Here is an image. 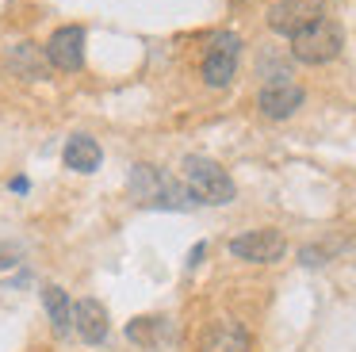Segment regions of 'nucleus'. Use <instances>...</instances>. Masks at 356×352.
I'll list each match as a JSON object with an SVG mask.
<instances>
[{
  "label": "nucleus",
  "instance_id": "nucleus-1",
  "mask_svg": "<svg viewBox=\"0 0 356 352\" xmlns=\"http://www.w3.org/2000/svg\"><path fill=\"white\" fill-rule=\"evenodd\" d=\"M180 184L188 188L192 203H207V207H226L238 195L230 173H226L218 161L203 157V153H188V157L180 161Z\"/></svg>",
  "mask_w": 356,
  "mask_h": 352
},
{
  "label": "nucleus",
  "instance_id": "nucleus-2",
  "mask_svg": "<svg viewBox=\"0 0 356 352\" xmlns=\"http://www.w3.org/2000/svg\"><path fill=\"white\" fill-rule=\"evenodd\" d=\"M127 188H131V195L142 207H161V211H184V207H192V195H188L184 184L157 165H134Z\"/></svg>",
  "mask_w": 356,
  "mask_h": 352
},
{
  "label": "nucleus",
  "instance_id": "nucleus-3",
  "mask_svg": "<svg viewBox=\"0 0 356 352\" xmlns=\"http://www.w3.org/2000/svg\"><path fill=\"white\" fill-rule=\"evenodd\" d=\"M341 50H345V27L337 19H330V15H322L310 27H302L299 35H291V54L302 65H325Z\"/></svg>",
  "mask_w": 356,
  "mask_h": 352
},
{
  "label": "nucleus",
  "instance_id": "nucleus-4",
  "mask_svg": "<svg viewBox=\"0 0 356 352\" xmlns=\"http://www.w3.org/2000/svg\"><path fill=\"white\" fill-rule=\"evenodd\" d=\"M238 58H241V38L234 31H215L207 42V54H203V84L207 88H226L238 73Z\"/></svg>",
  "mask_w": 356,
  "mask_h": 352
},
{
  "label": "nucleus",
  "instance_id": "nucleus-5",
  "mask_svg": "<svg viewBox=\"0 0 356 352\" xmlns=\"http://www.w3.org/2000/svg\"><path fill=\"white\" fill-rule=\"evenodd\" d=\"M287 253V237L280 230H245L230 241V257L249 260V264H276Z\"/></svg>",
  "mask_w": 356,
  "mask_h": 352
},
{
  "label": "nucleus",
  "instance_id": "nucleus-6",
  "mask_svg": "<svg viewBox=\"0 0 356 352\" xmlns=\"http://www.w3.org/2000/svg\"><path fill=\"white\" fill-rule=\"evenodd\" d=\"M42 54H47L50 69H58V73H77L85 65V27H77V23L58 27Z\"/></svg>",
  "mask_w": 356,
  "mask_h": 352
},
{
  "label": "nucleus",
  "instance_id": "nucleus-7",
  "mask_svg": "<svg viewBox=\"0 0 356 352\" xmlns=\"http://www.w3.org/2000/svg\"><path fill=\"white\" fill-rule=\"evenodd\" d=\"M302 99H307V92L299 88L295 81H287V77H276V81H268L261 92H257V111L264 115V119H291L295 111L302 107Z\"/></svg>",
  "mask_w": 356,
  "mask_h": 352
},
{
  "label": "nucleus",
  "instance_id": "nucleus-8",
  "mask_svg": "<svg viewBox=\"0 0 356 352\" xmlns=\"http://www.w3.org/2000/svg\"><path fill=\"white\" fill-rule=\"evenodd\" d=\"M325 8L318 4V0H276V4L268 8V27L276 31V35H299L302 27H310L314 19H322Z\"/></svg>",
  "mask_w": 356,
  "mask_h": 352
},
{
  "label": "nucleus",
  "instance_id": "nucleus-9",
  "mask_svg": "<svg viewBox=\"0 0 356 352\" xmlns=\"http://www.w3.org/2000/svg\"><path fill=\"white\" fill-rule=\"evenodd\" d=\"M200 352H249V329L234 318H218L203 329Z\"/></svg>",
  "mask_w": 356,
  "mask_h": 352
},
{
  "label": "nucleus",
  "instance_id": "nucleus-10",
  "mask_svg": "<svg viewBox=\"0 0 356 352\" xmlns=\"http://www.w3.org/2000/svg\"><path fill=\"white\" fill-rule=\"evenodd\" d=\"M73 329H77V337L85 344L108 341L111 326H108V310H104L100 298H81V303H73Z\"/></svg>",
  "mask_w": 356,
  "mask_h": 352
},
{
  "label": "nucleus",
  "instance_id": "nucleus-11",
  "mask_svg": "<svg viewBox=\"0 0 356 352\" xmlns=\"http://www.w3.org/2000/svg\"><path fill=\"white\" fill-rule=\"evenodd\" d=\"M62 165L70 168V173H96V168L104 165L100 142L88 138V134H73L70 142H65V150H62Z\"/></svg>",
  "mask_w": 356,
  "mask_h": 352
},
{
  "label": "nucleus",
  "instance_id": "nucleus-12",
  "mask_svg": "<svg viewBox=\"0 0 356 352\" xmlns=\"http://www.w3.org/2000/svg\"><path fill=\"white\" fill-rule=\"evenodd\" d=\"M8 65H12V73H16V77H31V81H42V77H47V69H50V61H47V54H42L39 46L16 42V46L8 50Z\"/></svg>",
  "mask_w": 356,
  "mask_h": 352
},
{
  "label": "nucleus",
  "instance_id": "nucleus-13",
  "mask_svg": "<svg viewBox=\"0 0 356 352\" xmlns=\"http://www.w3.org/2000/svg\"><path fill=\"white\" fill-rule=\"evenodd\" d=\"M42 306H47V318L54 326V333H70L73 329V303L58 283H47L42 287Z\"/></svg>",
  "mask_w": 356,
  "mask_h": 352
},
{
  "label": "nucleus",
  "instance_id": "nucleus-14",
  "mask_svg": "<svg viewBox=\"0 0 356 352\" xmlns=\"http://www.w3.org/2000/svg\"><path fill=\"white\" fill-rule=\"evenodd\" d=\"M165 326V318H138V321H131L127 326V337L131 341H138V344H154L157 341V329Z\"/></svg>",
  "mask_w": 356,
  "mask_h": 352
},
{
  "label": "nucleus",
  "instance_id": "nucleus-15",
  "mask_svg": "<svg viewBox=\"0 0 356 352\" xmlns=\"http://www.w3.org/2000/svg\"><path fill=\"white\" fill-rule=\"evenodd\" d=\"M203 253H207V245H195V249H192V257H188V268H195V264H200V257H203Z\"/></svg>",
  "mask_w": 356,
  "mask_h": 352
}]
</instances>
